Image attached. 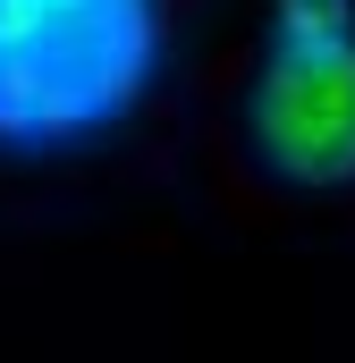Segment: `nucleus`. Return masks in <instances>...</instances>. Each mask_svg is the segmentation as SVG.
I'll return each instance as SVG.
<instances>
[{"mask_svg": "<svg viewBox=\"0 0 355 363\" xmlns=\"http://www.w3.org/2000/svg\"><path fill=\"white\" fill-rule=\"evenodd\" d=\"M161 60L153 0H0V144L110 127Z\"/></svg>", "mask_w": 355, "mask_h": 363, "instance_id": "nucleus-1", "label": "nucleus"}, {"mask_svg": "<svg viewBox=\"0 0 355 363\" xmlns=\"http://www.w3.org/2000/svg\"><path fill=\"white\" fill-rule=\"evenodd\" d=\"M246 135L279 186L347 194L355 186V43H330V51L271 43V60L254 68V93H246Z\"/></svg>", "mask_w": 355, "mask_h": 363, "instance_id": "nucleus-2", "label": "nucleus"}, {"mask_svg": "<svg viewBox=\"0 0 355 363\" xmlns=\"http://www.w3.org/2000/svg\"><path fill=\"white\" fill-rule=\"evenodd\" d=\"M271 43H305V51L355 43V0H271Z\"/></svg>", "mask_w": 355, "mask_h": 363, "instance_id": "nucleus-3", "label": "nucleus"}]
</instances>
